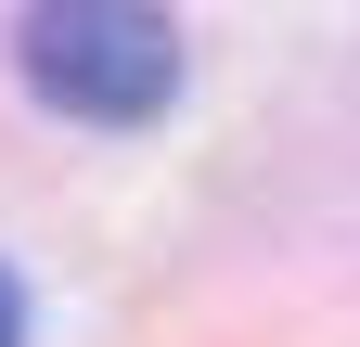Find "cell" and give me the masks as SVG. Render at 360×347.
Masks as SVG:
<instances>
[{"instance_id": "6da1fadb", "label": "cell", "mask_w": 360, "mask_h": 347, "mask_svg": "<svg viewBox=\"0 0 360 347\" xmlns=\"http://www.w3.org/2000/svg\"><path fill=\"white\" fill-rule=\"evenodd\" d=\"M26 91L90 129H142L180 91V26L142 0H52V13H26Z\"/></svg>"}, {"instance_id": "7a4b0ae2", "label": "cell", "mask_w": 360, "mask_h": 347, "mask_svg": "<svg viewBox=\"0 0 360 347\" xmlns=\"http://www.w3.org/2000/svg\"><path fill=\"white\" fill-rule=\"evenodd\" d=\"M13 334H26V283L0 270V347H13Z\"/></svg>"}]
</instances>
